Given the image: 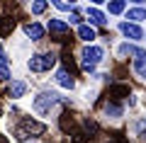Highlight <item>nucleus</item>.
Instances as JSON below:
<instances>
[{
    "label": "nucleus",
    "instance_id": "obj_17",
    "mask_svg": "<svg viewBox=\"0 0 146 143\" xmlns=\"http://www.w3.org/2000/svg\"><path fill=\"white\" fill-rule=\"evenodd\" d=\"M129 10V5H127L124 0H112V3H107V5H105V12H107V15H112V17H124V12Z\"/></svg>",
    "mask_w": 146,
    "mask_h": 143
},
{
    "label": "nucleus",
    "instance_id": "obj_8",
    "mask_svg": "<svg viewBox=\"0 0 146 143\" xmlns=\"http://www.w3.org/2000/svg\"><path fill=\"white\" fill-rule=\"evenodd\" d=\"M29 80L27 78H15L12 82H7V87H5V95L12 100V102H20V100H25L27 95H29Z\"/></svg>",
    "mask_w": 146,
    "mask_h": 143
},
{
    "label": "nucleus",
    "instance_id": "obj_9",
    "mask_svg": "<svg viewBox=\"0 0 146 143\" xmlns=\"http://www.w3.org/2000/svg\"><path fill=\"white\" fill-rule=\"evenodd\" d=\"M83 15H85V20H88V24H93L95 29H98V27H105V24L110 22V20H107L110 15H107L100 5H85V7H83Z\"/></svg>",
    "mask_w": 146,
    "mask_h": 143
},
{
    "label": "nucleus",
    "instance_id": "obj_6",
    "mask_svg": "<svg viewBox=\"0 0 146 143\" xmlns=\"http://www.w3.org/2000/svg\"><path fill=\"white\" fill-rule=\"evenodd\" d=\"M51 80H54V85H56V90H63V92H76V90H78V82H76V78H73L71 73L66 71V68H61V66L54 71Z\"/></svg>",
    "mask_w": 146,
    "mask_h": 143
},
{
    "label": "nucleus",
    "instance_id": "obj_12",
    "mask_svg": "<svg viewBox=\"0 0 146 143\" xmlns=\"http://www.w3.org/2000/svg\"><path fill=\"white\" fill-rule=\"evenodd\" d=\"M68 29H71V24L66 22V17L54 15V17H49V20H46V32L51 36H61V34H66Z\"/></svg>",
    "mask_w": 146,
    "mask_h": 143
},
{
    "label": "nucleus",
    "instance_id": "obj_20",
    "mask_svg": "<svg viewBox=\"0 0 146 143\" xmlns=\"http://www.w3.org/2000/svg\"><path fill=\"white\" fill-rule=\"evenodd\" d=\"M80 10H83V7L78 5V7H76V10L71 12V15L66 17V22H68V24H73V27H76V29H78L80 24H85V22H83V20H85V15H80Z\"/></svg>",
    "mask_w": 146,
    "mask_h": 143
},
{
    "label": "nucleus",
    "instance_id": "obj_10",
    "mask_svg": "<svg viewBox=\"0 0 146 143\" xmlns=\"http://www.w3.org/2000/svg\"><path fill=\"white\" fill-rule=\"evenodd\" d=\"M0 80L3 82H12L15 80V71H12V58L7 53V49L0 41Z\"/></svg>",
    "mask_w": 146,
    "mask_h": 143
},
{
    "label": "nucleus",
    "instance_id": "obj_11",
    "mask_svg": "<svg viewBox=\"0 0 146 143\" xmlns=\"http://www.w3.org/2000/svg\"><path fill=\"white\" fill-rule=\"evenodd\" d=\"M102 117H105V121L119 124L122 119L127 117V112H124V107H122L119 102H112V100H107V102L102 104Z\"/></svg>",
    "mask_w": 146,
    "mask_h": 143
},
{
    "label": "nucleus",
    "instance_id": "obj_16",
    "mask_svg": "<svg viewBox=\"0 0 146 143\" xmlns=\"http://www.w3.org/2000/svg\"><path fill=\"white\" fill-rule=\"evenodd\" d=\"M131 73H134L141 82H146V51L131 61Z\"/></svg>",
    "mask_w": 146,
    "mask_h": 143
},
{
    "label": "nucleus",
    "instance_id": "obj_7",
    "mask_svg": "<svg viewBox=\"0 0 146 143\" xmlns=\"http://www.w3.org/2000/svg\"><path fill=\"white\" fill-rule=\"evenodd\" d=\"M146 49L141 44H131V41H119V44L115 46V56L117 61H134L136 56H141Z\"/></svg>",
    "mask_w": 146,
    "mask_h": 143
},
{
    "label": "nucleus",
    "instance_id": "obj_13",
    "mask_svg": "<svg viewBox=\"0 0 146 143\" xmlns=\"http://www.w3.org/2000/svg\"><path fill=\"white\" fill-rule=\"evenodd\" d=\"M76 36H78V41L83 46H88V44H98V29H95L93 24H80L78 29H76Z\"/></svg>",
    "mask_w": 146,
    "mask_h": 143
},
{
    "label": "nucleus",
    "instance_id": "obj_1",
    "mask_svg": "<svg viewBox=\"0 0 146 143\" xmlns=\"http://www.w3.org/2000/svg\"><path fill=\"white\" fill-rule=\"evenodd\" d=\"M61 104H71V100L63 97L58 90H54V87H39V90L32 95L29 100V109L36 114L39 119H54L58 112V107Z\"/></svg>",
    "mask_w": 146,
    "mask_h": 143
},
{
    "label": "nucleus",
    "instance_id": "obj_3",
    "mask_svg": "<svg viewBox=\"0 0 146 143\" xmlns=\"http://www.w3.org/2000/svg\"><path fill=\"white\" fill-rule=\"evenodd\" d=\"M78 61H80V71L83 73H88L90 78L98 73V68L102 66L105 61H107V49H105L102 44H88V46H83L78 51Z\"/></svg>",
    "mask_w": 146,
    "mask_h": 143
},
{
    "label": "nucleus",
    "instance_id": "obj_5",
    "mask_svg": "<svg viewBox=\"0 0 146 143\" xmlns=\"http://www.w3.org/2000/svg\"><path fill=\"white\" fill-rule=\"evenodd\" d=\"M22 34L29 44H42L44 36H46V24H42L39 20H32V22H25L22 24Z\"/></svg>",
    "mask_w": 146,
    "mask_h": 143
},
{
    "label": "nucleus",
    "instance_id": "obj_15",
    "mask_svg": "<svg viewBox=\"0 0 146 143\" xmlns=\"http://www.w3.org/2000/svg\"><path fill=\"white\" fill-rule=\"evenodd\" d=\"M122 20L134 22V24H141V22H146V5H129V10L124 12V17H122Z\"/></svg>",
    "mask_w": 146,
    "mask_h": 143
},
{
    "label": "nucleus",
    "instance_id": "obj_18",
    "mask_svg": "<svg viewBox=\"0 0 146 143\" xmlns=\"http://www.w3.org/2000/svg\"><path fill=\"white\" fill-rule=\"evenodd\" d=\"M49 7H51V3H46V0H32V3H27V10H29L32 17H42Z\"/></svg>",
    "mask_w": 146,
    "mask_h": 143
},
{
    "label": "nucleus",
    "instance_id": "obj_2",
    "mask_svg": "<svg viewBox=\"0 0 146 143\" xmlns=\"http://www.w3.org/2000/svg\"><path fill=\"white\" fill-rule=\"evenodd\" d=\"M25 68L29 73H34V75H46V73L58 68V53L54 49H36V51H32L27 56Z\"/></svg>",
    "mask_w": 146,
    "mask_h": 143
},
{
    "label": "nucleus",
    "instance_id": "obj_19",
    "mask_svg": "<svg viewBox=\"0 0 146 143\" xmlns=\"http://www.w3.org/2000/svg\"><path fill=\"white\" fill-rule=\"evenodd\" d=\"M51 7H54L56 12H63V15L68 17L76 7H78V3H58V0H51Z\"/></svg>",
    "mask_w": 146,
    "mask_h": 143
},
{
    "label": "nucleus",
    "instance_id": "obj_4",
    "mask_svg": "<svg viewBox=\"0 0 146 143\" xmlns=\"http://www.w3.org/2000/svg\"><path fill=\"white\" fill-rule=\"evenodd\" d=\"M115 27H117V32L122 34V41H131V44H141V41H146V29L141 24L119 20Z\"/></svg>",
    "mask_w": 146,
    "mask_h": 143
},
{
    "label": "nucleus",
    "instance_id": "obj_14",
    "mask_svg": "<svg viewBox=\"0 0 146 143\" xmlns=\"http://www.w3.org/2000/svg\"><path fill=\"white\" fill-rule=\"evenodd\" d=\"M129 131L134 138H139V141H146V114H139V117H134L129 121Z\"/></svg>",
    "mask_w": 146,
    "mask_h": 143
}]
</instances>
